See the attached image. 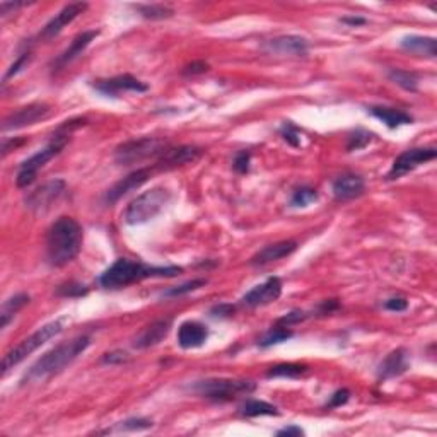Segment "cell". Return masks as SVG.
<instances>
[{
	"instance_id": "cell-25",
	"label": "cell",
	"mask_w": 437,
	"mask_h": 437,
	"mask_svg": "<svg viewBox=\"0 0 437 437\" xmlns=\"http://www.w3.org/2000/svg\"><path fill=\"white\" fill-rule=\"evenodd\" d=\"M372 117H376L377 120H381L388 129H398L401 125H410L413 118L408 113L401 110L395 108H386V106H372L371 110Z\"/></svg>"
},
{
	"instance_id": "cell-22",
	"label": "cell",
	"mask_w": 437,
	"mask_h": 437,
	"mask_svg": "<svg viewBox=\"0 0 437 437\" xmlns=\"http://www.w3.org/2000/svg\"><path fill=\"white\" fill-rule=\"evenodd\" d=\"M99 34V31H84V33L77 34L72 39V43H70V46L67 48L63 53L60 55V57L57 58V60L53 62V70H60L63 69V67L67 65V63H70L72 60H75V58L79 57V55H82V51H84L87 46L91 45V41H93L94 38H96Z\"/></svg>"
},
{
	"instance_id": "cell-37",
	"label": "cell",
	"mask_w": 437,
	"mask_h": 437,
	"mask_svg": "<svg viewBox=\"0 0 437 437\" xmlns=\"http://www.w3.org/2000/svg\"><path fill=\"white\" fill-rule=\"evenodd\" d=\"M249 161H252V154L248 150H241L240 154H236L234 157V169L240 174H246L249 171Z\"/></svg>"
},
{
	"instance_id": "cell-20",
	"label": "cell",
	"mask_w": 437,
	"mask_h": 437,
	"mask_svg": "<svg viewBox=\"0 0 437 437\" xmlns=\"http://www.w3.org/2000/svg\"><path fill=\"white\" fill-rule=\"evenodd\" d=\"M209 339V330L198 321H185L178 330V344L183 348L202 347Z\"/></svg>"
},
{
	"instance_id": "cell-4",
	"label": "cell",
	"mask_w": 437,
	"mask_h": 437,
	"mask_svg": "<svg viewBox=\"0 0 437 437\" xmlns=\"http://www.w3.org/2000/svg\"><path fill=\"white\" fill-rule=\"evenodd\" d=\"M77 120L72 122H65V125L58 129V132L53 135L51 142L45 149L38 150L34 156H31L30 159H26L25 162L21 164V168L18 171V178H15V183H18L19 188H26L30 186L31 183L37 180L38 171L43 169L46 166V162L51 161L55 156L62 152L63 147L69 144V137H70V130H74L75 126L84 125V123H79V125H74Z\"/></svg>"
},
{
	"instance_id": "cell-38",
	"label": "cell",
	"mask_w": 437,
	"mask_h": 437,
	"mask_svg": "<svg viewBox=\"0 0 437 437\" xmlns=\"http://www.w3.org/2000/svg\"><path fill=\"white\" fill-rule=\"evenodd\" d=\"M30 60H31V51H25V53H22L21 57H19L18 60H15L13 65H11V69L7 70V74H6V77H4V81H7V79L14 77L15 74L21 72V70L26 67V63L30 62Z\"/></svg>"
},
{
	"instance_id": "cell-9",
	"label": "cell",
	"mask_w": 437,
	"mask_h": 437,
	"mask_svg": "<svg viewBox=\"0 0 437 437\" xmlns=\"http://www.w3.org/2000/svg\"><path fill=\"white\" fill-rule=\"evenodd\" d=\"M65 190H67L65 181L60 180V178H55V180L43 183V185L38 186L34 192L27 195L26 207L34 214L48 212L51 207H53V204H57V202L63 197Z\"/></svg>"
},
{
	"instance_id": "cell-6",
	"label": "cell",
	"mask_w": 437,
	"mask_h": 437,
	"mask_svg": "<svg viewBox=\"0 0 437 437\" xmlns=\"http://www.w3.org/2000/svg\"><path fill=\"white\" fill-rule=\"evenodd\" d=\"M65 323H67L65 318H58V320L43 325V327L38 328L33 335H30L27 339L19 341L15 347L11 348V351L4 356L2 374L6 376L11 369H14L15 365L21 364L27 356H31L34 351H38L41 345H45L46 341L53 339V337L60 335V333L63 332V328H65Z\"/></svg>"
},
{
	"instance_id": "cell-27",
	"label": "cell",
	"mask_w": 437,
	"mask_h": 437,
	"mask_svg": "<svg viewBox=\"0 0 437 437\" xmlns=\"http://www.w3.org/2000/svg\"><path fill=\"white\" fill-rule=\"evenodd\" d=\"M240 413L243 417H248V419H253V417L279 415V410H277L275 405L268 403V401H263V400H246L244 403L240 407Z\"/></svg>"
},
{
	"instance_id": "cell-3",
	"label": "cell",
	"mask_w": 437,
	"mask_h": 437,
	"mask_svg": "<svg viewBox=\"0 0 437 437\" xmlns=\"http://www.w3.org/2000/svg\"><path fill=\"white\" fill-rule=\"evenodd\" d=\"M181 272L183 268L180 267H150L142 261L120 258L108 270H105V273L99 277V284L105 289L117 291V289L129 287L135 282L152 279V277H176Z\"/></svg>"
},
{
	"instance_id": "cell-8",
	"label": "cell",
	"mask_w": 437,
	"mask_h": 437,
	"mask_svg": "<svg viewBox=\"0 0 437 437\" xmlns=\"http://www.w3.org/2000/svg\"><path fill=\"white\" fill-rule=\"evenodd\" d=\"M168 142L156 137H142L133 138V141L123 142L122 145L115 150V161L122 166L137 164V162L145 161V159L161 156L168 149Z\"/></svg>"
},
{
	"instance_id": "cell-41",
	"label": "cell",
	"mask_w": 437,
	"mask_h": 437,
	"mask_svg": "<svg viewBox=\"0 0 437 437\" xmlns=\"http://www.w3.org/2000/svg\"><path fill=\"white\" fill-rule=\"evenodd\" d=\"M207 70H209V63L197 60V62L188 63V65L183 69V74L185 75H197V74H204V72H207Z\"/></svg>"
},
{
	"instance_id": "cell-47",
	"label": "cell",
	"mask_w": 437,
	"mask_h": 437,
	"mask_svg": "<svg viewBox=\"0 0 437 437\" xmlns=\"http://www.w3.org/2000/svg\"><path fill=\"white\" fill-rule=\"evenodd\" d=\"M21 144H25V141L22 138H13V141H4V145H2V154L4 156H7V154L11 152V149H15V147H19Z\"/></svg>"
},
{
	"instance_id": "cell-34",
	"label": "cell",
	"mask_w": 437,
	"mask_h": 437,
	"mask_svg": "<svg viewBox=\"0 0 437 437\" xmlns=\"http://www.w3.org/2000/svg\"><path fill=\"white\" fill-rule=\"evenodd\" d=\"M204 285H207V280H205V279H195V280L186 282V284H183V285H178V287L169 289V291H166V292H164V296H166V297L183 296V294L193 292V291H197V289L204 287Z\"/></svg>"
},
{
	"instance_id": "cell-14",
	"label": "cell",
	"mask_w": 437,
	"mask_h": 437,
	"mask_svg": "<svg viewBox=\"0 0 437 437\" xmlns=\"http://www.w3.org/2000/svg\"><path fill=\"white\" fill-rule=\"evenodd\" d=\"M204 154L200 147L195 145H178V147H168L161 156L157 157L156 168L159 169H174L180 166L190 164L195 162L198 157Z\"/></svg>"
},
{
	"instance_id": "cell-44",
	"label": "cell",
	"mask_w": 437,
	"mask_h": 437,
	"mask_svg": "<svg viewBox=\"0 0 437 437\" xmlns=\"http://www.w3.org/2000/svg\"><path fill=\"white\" fill-rule=\"evenodd\" d=\"M384 308L389 309V311H405L408 308V303L405 299H401V297H393V299L386 301Z\"/></svg>"
},
{
	"instance_id": "cell-26",
	"label": "cell",
	"mask_w": 437,
	"mask_h": 437,
	"mask_svg": "<svg viewBox=\"0 0 437 437\" xmlns=\"http://www.w3.org/2000/svg\"><path fill=\"white\" fill-rule=\"evenodd\" d=\"M27 303H30V296H27V294H15V296L9 297V299L2 304V311H0V328L6 330L9 327L11 321L14 320V316L18 315Z\"/></svg>"
},
{
	"instance_id": "cell-35",
	"label": "cell",
	"mask_w": 437,
	"mask_h": 437,
	"mask_svg": "<svg viewBox=\"0 0 437 437\" xmlns=\"http://www.w3.org/2000/svg\"><path fill=\"white\" fill-rule=\"evenodd\" d=\"M372 141V133L365 132V130H357L356 133H352L351 137H348V142H347V150H359V149H364L365 145L369 144V142Z\"/></svg>"
},
{
	"instance_id": "cell-23",
	"label": "cell",
	"mask_w": 437,
	"mask_h": 437,
	"mask_svg": "<svg viewBox=\"0 0 437 437\" xmlns=\"http://www.w3.org/2000/svg\"><path fill=\"white\" fill-rule=\"evenodd\" d=\"M408 369V356L405 348H396L391 353H388L386 359L379 364L377 367V376L379 379H391L403 374Z\"/></svg>"
},
{
	"instance_id": "cell-48",
	"label": "cell",
	"mask_w": 437,
	"mask_h": 437,
	"mask_svg": "<svg viewBox=\"0 0 437 437\" xmlns=\"http://www.w3.org/2000/svg\"><path fill=\"white\" fill-rule=\"evenodd\" d=\"M212 315L214 316H229L233 315V306H216V308L212 309Z\"/></svg>"
},
{
	"instance_id": "cell-30",
	"label": "cell",
	"mask_w": 437,
	"mask_h": 437,
	"mask_svg": "<svg viewBox=\"0 0 437 437\" xmlns=\"http://www.w3.org/2000/svg\"><path fill=\"white\" fill-rule=\"evenodd\" d=\"M388 77L395 82L396 86L403 87L405 91H417V86H419V75L415 72H410V70H403V69H391L388 72Z\"/></svg>"
},
{
	"instance_id": "cell-46",
	"label": "cell",
	"mask_w": 437,
	"mask_h": 437,
	"mask_svg": "<svg viewBox=\"0 0 437 437\" xmlns=\"http://www.w3.org/2000/svg\"><path fill=\"white\" fill-rule=\"evenodd\" d=\"M277 436H304V431L301 427H297V425H289V427L280 429L277 432Z\"/></svg>"
},
{
	"instance_id": "cell-33",
	"label": "cell",
	"mask_w": 437,
	"mask_h": 437,
	"mask_svg": "<svg viewBox=\"0 0 437 437\" xmlns=\"http://www.w3.org/2000/svg\"><path fill=\"white\" fill-rule=\"evenodd\" d=\"M291 337H292V332H289L287 328L280 327L279 325V327L270 330L267 335L260 340V347H270V345L280 344V341H285L287 339H291Z\"/></svg>"
},
{
	"instance_id": "cell-19",
	"label": "cell",
	"mask_w": 437,
	"mask_h": 437,
	"mask_svg": "<svg viewBox=\"0 0 437 437\" xmlns=\"http://www.w3.org/2000/svg\"><path fill=\"white\" fill-rule=\"evenodd\" d=\"M365 190L364 178L359 174H341L333 181V195L337 200H352V198L360 197Z\"/></svg>"
},
{
	"instance_id": "cell-2",
	"label": "cell",
	"mask_w": 437,
	"mask_h": 437,
	"mask_svg": "<svg viewBox=\"0 0 437 437\" xmlns=\"http://www.w3.org/2000/svg\"><path fill=\"white\" fill-rule=\"evenodd\" d=\"M82 246V228L72 217H60L46 234V258L53 267H65L75 260Z\"/></svg>"
},
{
	"instance_id": "cell-10",
	"label": "cell",
	"mask_w": 437,
	"mask_h": 437,
	"mask_svg": "<svg viewBox=\"0 0 437 437\" xmlns=\"http://www.w3.org/2000/svg\"><path fill=\"white\" fill-rule=\"evenodd\" d=\"M437 156V150L434 147H419V149H408L393 162L391 169L388 173V180H400L401 176L408 174L410 171L417 169L420 164H425L429 161H434Z\"/></svg>"
},
{
	"instance_id": "cell-42",
	"label": "cell",
	"mask_w": 437,
	"mask_h": 437,
	"mask_svg": "<svg viewBox=\"0 0 437 437\" xmlns=\"http://www.w3.org/2000/svg\"><path fill=\"white\" fill-rule=\"evenodd\" d=\"M87 292V289L84 287V285H79V284H70V285H63V287H60V291H58V294L60 296H84V294Z\"/></svg>"
},
{
	"instance_id": "cell-11",
	"label": "cell",
	"mask_w": 437,
	"mask_h": 437,
	"mask_svg": "<svg viewBox=\"0 0 437 437\" xmlns=\"http://www.w3.org/2000/svg\"><path fill=\"white\" fill-rule=\"evenodd\" d=\"M51 108L45 103H33V105H27L25 108H19L14 113H11L9 117L4 120L2 130L4 132H9V130H19L25 129V126L34 125V123L46 120L50 117Z\"/></svg>"
},
{
	"instance_id": "cell-39",
	"label": "cell",
	"mask_w": 437,
	"mask_h": 437,
	"mask_svg": "<svg viewBox=\"0 0 437 437\" xmlns=\"http://www.w3.org/2000/svg\"><path fill=\"white\" fill-rule=\"evenodd\" d=\"M348 398H351V391L348 389H339V391H335L332 395V398H330L328 408H337V407H341V405H345L348 401Z\"/></svg>"
},
{
	"instance_id": "cell-45",
	"label": "cell",
	"mask_w": 437,
	"mask_h": 437,
	"mask_svg": "<svg viewBox=\"0 0 437 437\" xmlns=\"http://www.w3.org/2000/svg\"><path fill=\"white\" fill-rule=\"evenodd\" d=\"M25 6V2H2L0 4V13H2V18H7V15L15 13V11Z\"/></svg>"
},
{
	"instance_id": "cell-18",
	"label": "cell",
	"mask_w": 437,
	"mask_h": 437,
	"mask_svg": "<svg viewBox=\"0 0 437 437\" xmlns=\"http://www.w3.org/2000/svg\"><path fill=\"white\" fill-rule=\"evenodd\" d=\"M171 325H173V320L171 318H166V320H157L154 323H150L149 327H145L138 333L137 339L133 340V347L135 348H149L154 347V345H159L162 340L168 337Z\"/></svg>"
},
{
	"instance_id": "cell-24",
	"label": "cell",
	"mask_w": 437,
	"mask_h": 437,
	"mask_svg": "<svg viewBox=\"0 0 437 437\" xmlns=\"http://www.w3.org/2000/svg\"><path fill=\"white\" fill-rule=\"evenodd\" d=\"M401 48L410 51L413 55H419V57H427V58H436V39L429 37H405L401 39Z\"/></svg>"
},
{
	"instance_id": "cell-31",
	"label": "cell",
	"mask_w": 437,
	"mask_h": 437,
	"mask_svg": "<svg viewBox=\"0 0 437 437\" xmlns=\"http://www.w3.org/2000/svg\"><path fill=\"white\" fill-rule=\"evenodd\" d=\"M308 372V367L303 364H279L273 365L267 371V377H299Z\"/></svg>"
},
{
	"instance_id": "cell-28",
	"label": "cell",
	"mask_w": 437,
	"mask_h": 437,
	"mask_svg": "<svg viewBox=\"0 0 437 437\" xmlns=\"http://www.w3.org/2000/svg\"><path fill=\"white\" fill-rule=\"evenodd\" d=\"M133 9L137 11L142 18L150 19V21H161V19H169L174 14V11L168 6H162V4H137L133 6Z\"/></svg>"
},
{
	"instance_id": "cell-32",
	"label": "cell",
	"mask_w": 437,
	"mask_h": 437,
	"mask_svg": "<svg viewBox=\"0 0 437 437\" xmlns=\"http://www.w3.org/2000/svg\"><path fill=\"white\" fill-rule=\"evenodd\" d=\"M318 200V193L315 188H309V186H303V188H297L294 192L291 198L292 207H308L309 204Z\"/></svg>"
},
{
	"instance_id": "cell-21",
	"label": "cell",
	"mask_w": 437,
	"mask_h": 437,
	"mask_svg": "<svg viewBox=\"0 0 437 437\" xmlns=\"http://www.w3.org/2000/svg\"><path fill=\"white\" fill-rule=\"evenodd\" d=\"M296 249H297L296 241H280V243L268 244V246H265L263 249H260V252L252 258V265H256V267L268 265V263H272V261L282 260V258L292 255Z\"/></svg>"
},
{
	"instance_id": "cell-40",
	"label": "cell",
	"mask_w": 437,
	"mask_h": 437,
	"mask_svg": "<svg viewBox=\"0 0 437 437\" xmlns=\"http://www.w3.org/2000/svg\"><path fill=\"white\" fill-rule=\"evenodd\" d=\"M306 313H303V311H292V313H289V315H285L284 318H280L279 321H277V325H280V327H291V325H294V323H299V321H303V320H306Z\"/></svg>"
},
{
	"instance_id": "cell-17",
	"label": "cell",
	"mask_w": 437,
	"mask_h": 437,
	"mask_svg": "<svg viewBox=\"0 0 437 437\" xmlns=\"http://www.w3.org/2000/svg\"><path fill=\"white\" fill-rule=\"evenodd\" d=\"M265 48L270 53L284 55V57H304L309 50L308 39L296 34H287V37H279L267 41Z\"/></svg>"
},
{
	"instance_id": "cell-49",
	"label": "cell",
	"mask_w": 437,
	"mask_h": 437,
	"mask_svg": "<svg viewBox=\"0 0 437 437\" xmlns=\"http://www.w3.org/2000/svg\"><path fill=\"white\" fill-rule=\"evenodd\" d=\"M341 22L351 25V26H360V25H365V19L364 18H344L341 19Z\"/></svg>"
},
{
	"instance_id": "cell-43",
	"label": "cell",
	"mask_w": 437,
	"mask_h": 437,
	"mask_svg": "<svg viewBox=\"0 0 437 437\" xmlns=\"http://www.w3.org/2000/svg\"><path fill=\"white\" fill-rule=\"evenodd\" d=\"M126 359H129V357H126L125 352L117 351V352H111V353H105V357H103V363L105 364H122V363H125Z\"/></svg>"
},
{
	"instance_id": "cell-1",
	"label": "cell",
	"mask_w": 437,
	"mask_h": 437,
	"mask_svg": "<svg viewBox=\"0 0 437 437\" xmlns=\"http://www.w3.org/2000/svg\"><path fill=\"white\" fill-rule=\"evenodd\" d=\"M89 345L91 339L87 335H79L72 340L57 345V347L51 348V351L39 357L37 363L31 365L22 383H39V381L50 379V377L60 374L79 356L86 352Z\"/></svg>"
},
{
	"instance_id": "cell-29",
	"label": "cell",
	"mask_w": 437,
	"mask_h": 437,
	"mask_svg": "<svg viewBox=\"0 0 437 437\" xmlns=\"http://www.w3.org/2000/svg\"><path fill=\"white\" fill-rule=\"evenodd\" d=\"M152 420L149 419H129L125 422H118L113 427L101 431L99 434H120V432H138V431H147V429L152 427Z\"/></svg>"
},
{
	"instance_id": "cell-12",
	"label": "cell",
	"mask_w": 437,
	"mask_h": 437,
	"mask_svg": "<svg viewBox=\"0 0 437 437\" xmlns=\"http://www.w3.org/2000/svg\"><path fill=\"white\" fill-rule=\"evenodd\" d=\"M94 89L98 93L105 94V96H111V98H117L120 96L122 93H145L149 89V86L144 84L142 81L138 79L132 77L130 74H123V75H117V77H111V79H101V81L94 82Z\"/></svg>"
},
{
	"instance_id": "cell-5",
	"label": "cell",
	"mask_w": 437,
	"mask_h": 437,
	"mask_svg": "<svg viewBox=\"0 0 437 437\" xmlns=\"http://www.w3.org/2000/svg\"><path fill=\"white\" fill-rule=\"evenodd\" d=\"M171 192L164 186H156L150 188L149 192H144L138 195L135 200L126 205L125 212H123V222L129 226H138L145 224V222L152 221L159 214L164 210V207L169 204Z\"/></svg>"
},
{
	"instance_id": "cell-15",
	"label": "cell",
	"mask_w": 437,
	"mask_h": 437,
	"mask_svg": "<svg viewBox=\"0 0 437 437\" xmlns=\"http://www.w3.org/2000/svg\"><path fill=\"white\" fill-rule=\"evenodd\" d=\"M150 174H152V169L150 168H141V169L133 171V173H130L129 176H125L123 180L115 183V185L111 186L105 195V202L111 205V204H115V202L120 200L122 197H125V195L133 192V190L141 188L144 183L149 181Z\"/></svg>"
},
{
	"instance_id": "cell-7",
	"label": "cell",
	"mask_w": 437,
	"mask_h": 437,
	"mask_svg": "<svg viewBox=\"0 0 437 437\" xmlns=\"http://www.w3.org/2000/svg\"><path fill=\"white\" fill-rule=\"evenodd\" d=\"M255 388L256 384L253 381L226 379V377H212L193 384V391L197 395L214 401H231L248 396L255 391Z\"/></svg>"
},
{
	"instance_id": "cell-16",
	"label": "cell",
	"mask_w": 437,
	"mask_h": 437,
	"mask_svg": "<svg viewBox=\"0 0 437 437\" xmlns=\"http://www.w3.org/2000/svg\"><path fill=\"white\" fill-rule=\"evenodd\" d=\"M86 9H87L86 2H74V4H69V6H65L60 13L51 19L48 25L43 27V31L39 33V39L48 41V39L55 38L57 34H60V31L63 30V27H65L67 25H70L74 19H77Z\"/></svg>"
},
{
	"instance_id": "cell-13",
	"label": "cell",
	"mask_w": 437,
	"mask_h": 437,
	"mask_svg": "<svg viewBox=\"0 0 437 437\" xmlns=\"http://www.w3.org/2000/svg\"><path fill=\"white\" fill-rule=\"evenodd\" d=\"M282 294V280L279 277H270L263 284L256 285L241 299L246 308H260L275 303Z\"/></svg>"
},
{
	"instance_id": "cell-36",
	"label": "cell",
	"mask_w": 437,
	"mask_h": 437,
	"mask_svg": "<svg viewBox=\"0 0 437 437\" xmlns=\"http://www.w3.org/2000/svg\"><path fill=\"white\" fill-rule=\"evenodd\" d=\"M280 135L284 137L285 142H289V144L297 147L301 144V137H299V130L296 129V126L292 125V123H284L280 129Z\"/></svg>"
}]
</instances>
